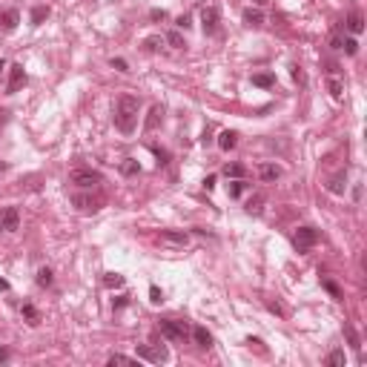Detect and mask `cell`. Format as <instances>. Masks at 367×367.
<instances>
[{
    "label": "cell",
    "instance_id": "603a6c76",
    "mask_svg": "<svg viewBox=\"0 0 367 367\" xmlns=\"http://www.w3.org/2000/svg\"><path fill=\"white\" fill-rule=\"evenodd\" d=\"M34 281H37V287H52V270L49 267H40L37 275H34Z\"/></svg>",
    "mask_w": 367,
    "mask_h": 367
},
{
    "label": "cell",
    "instance_id": "e575fe53",
    "mask_svg": "<svg viewBox=\"0 0 367 367\" xmlns=\"http://www.w3.org/2000/svg\"><path fill=\"white\" fill-rule=\"evenodd\" d=\"M341 49H344L347 55H356V52H359V43H356L353 37H347V40H341Z\"/></svg>",
    "mask_w": 367,
    "mask_h": 367
},
{
    "label": "cell",
    "instance_id": "277c9868",
    "mask_svg": "<svg viewBox=\"0 0 367 367\" xmlns=\"http://www.w3.org/2000/svg\"><path fill=\"white\" fill-rule=\"evenodd\" d=\"M100 181H103V175H100V172H92V169H78V172H72V184H78L81 189H92V186H98Z\"/></svg>",
    "mask_w": 367,
    "mask_h": 367
},
{
    "label": "cell",
    "instance_id": "484cf974",
    "mask_svg": "<svg viewBox=\"0 0 367 367\" xmlns=\"http://www.w3.org/2000/svg\"><path fill=\"white\" fill-rule=\"evenodd\" d=\"M224 175L233 178V181H235V178H244V167H241V164H227V167H224Z\"/></svg>",
    "mask_w": 367,
    "mask_h": 367
},
{
    "label": "cell",
    "instance_id": "5bb4252c",
    "mask_svg": "<svg viewBox=\"0 0 367 367\" xmlns=\"http://www.w3.org/2000/svg\"><path fill=\"white\" fill-rule=\"evenodd\" d=\"M258 175H261L264 181H278V178H281V167H275V164H261Z\"/></svg>",
    "mask_w": 367,
    "mask_h": 367
},
{
    "label": "cell",
    "instance_id": "d4e9b609",
    "mask_svg": "<svg viewBox=\"0 0 367 367\" xmlns=\"http://www.w3.org/2000/svg\"><path fill=\"white\" fill-rule=\"evenodd\" d=\"M46 17H49V6H34V9H32V23H34V26L43 23Z\"/></svg>",
    "mask_w": 367,
    "mask_h": 367
},
{
    "label": "cell",
    "instance_id": "b9f144b4",
    "mask_svg": "<svg viewBox=\"0 0 367 367\" xmlns=\"http://www.w3.org/2000/svg\"><path fill=\"white\" fill-rule=\"evenodd\" d=\"M204 186H207V189H213V186H215V175H207V178H204Z\"/></svg>",
    "mask_w": 367,
    "mask_h": 367
},
{
    "label": "cell",
    "instance_id": "8fae6325",
    "mask_svg": "<svg viewBox=\"0 0 367 367\" xmlns=\"http://www.w3.org/2000/svg\"><path fill=\"white\" fill-rule=\"evenodd\" d=\"M235 144H238V135H235L233 129H224V132L218 135V147H221L224 152H230V150H235Z\"/></svg>",
    "mask_w": 367,
    "mask_h": 367
},
{
    "label": "cell",
    "instance_id": "9a60e30c",
    "mask_svg": "<svg viewBox=\"0 0 367 367\" xmlns=\"http://www.w3.org/2000/svg\"><path fill=\"white\" fill-rule=\"evenodd\" d=\"M252 86L270 89V86H275V75H270V72H258V75H252Z\"/></svg>",
    "mask_w": 367,
    "mask_h": 367
},
{
    "label": "cell",
    "instance_id": "d590c367",
    "mask_svg": "<svg viewBox=\"0 0 367 367\" xmlns=\"http://www.w3.org/2000/svg\"><path fill=\"white\" fill-rule=\"evenodd\" d=\"M267 310H270V313H275L278 318H284V316H287V310L278 304V301H267Z\"/></svg>",
    "mask_w": 367,
    "mask_h": 367
},
{
    "label": "cell",
    "instance_id": "7bdbcfd3",
    "mask_svg": "<svg viewBox=\"0 0 367 367\" xmlns=\"http://www.w3.org/2000/svg\"><path fill=\"white\" fill-rule=\"evenodd\" d=\"M112 304H115V310H121V307H126V296H121V299H115Z\"/></svg>",
    "mask_w": 367,
    "mask_h": 367
},
{
    "label": "cell",
    "instance_id": "4fadbf2b",
    "mask_svg": "<svg viewBox=\"0 0 367 367\" xmlns=\"http://www.w3.org/2000/svg\"><path fill=\"white\" fill-rule=\"evenodd\" d=\"M17 23H20V15H17V9H9V12H3V15H0V26H3L6 32H12Z\"/></svg>",
    "mask_w": 367,
    "mask_h": 367
},
{
    "label": "cell",
    "instance_id": "836d02e7",
    "mask_svg": "<svg viewBox=\"0 0 367 367\" xmlns=\"http://www.w3.org/2000/svg\"><path fill=\"white\" fill-rule=\"evenodd\" d=\"M321 284H324V290H327V293H330L333 299H341V290H338V284H336V281H330V278H324Z\"/></svg>",
    "mask_w": 367,
    "mask_h": 367
},
{
    "label": "cell",
    "instance_id": "74e56055",
    "mask_svg": "<svg viewBox=\"0 0 367 367\" xmlns=\"http://www.w3.org/2000/svg\"><path fill=\"white\" fill-rule=\"evenodd\" d=\"M112 69H118V72H129V63L123 61V58H112Z\"/></svg>",
    "mask_w": 367,
    "mask_h": 367
},
{
    "label": "cell",
    "instance_id": "9c48e42d",
    "mask_svg": "<svg viewBox=\"0 0 367 367\" xmlns=\"http://www.w3.org/2000/svg\"><path fill=\"white\" fill-rule=\"evenodd\" d=\"M138 359H147V362H164V359H167V350H164V347H150V344H138Z\"/></svg>",
    "mask_w": 367,
    "mask_h": 367
},
{
    "label": "cell",
    "instance_id": "7c38bea8",
    "mask_svg": "<svg viewBox=\"0 0 367 367\" xmlns=\"http://www.w3.org/2000/svg\"><path fill=\"white\" fill-rule=\"evenodd\" d=\"M192 341H195L198 347H210V344H213V336H210V330H207V327H201V324H198V327H192Z\"/></svg>",
    "mask_w": 367,
    "mask_h": 367
},
{
    "label": "cell",
    "instance_id": "7dc6e473",
    "mask_svg": "<svg viewBox=\"0 0 367 367\" xmlns=\"http://www.w3.org/2000/svg\"><path fill=\"white\" fill-rule=\"evenodd\" d=\"M3 169H6V164H3V161H0V172H3Z\"/></svg>",
    "mask_w": 367,
    "mask_h": 367
},
{
    "label": "cell",
    "instance_id": "6da1fadb",
    "mask_svg": "<svg viewBox=\"0 0 367 367\" xmlns=\"http://www.w3.org/2000/svg\"><path fill=\"white\" fill-rule=\"evenodd\" d=\"M138 109H141V100L135 95H121L118 103H115V126L121 129L123 135L135 132L138 126Z\"/></svg>",
    "mask_w": 367,
    "mask_h": 367
},
{
    "label": "cell",
    "instance_id": "8d00e7d4",
    "mask_svg": "<svg viewBox=\"0 0 367 367\" xmlns=\"http://www.w3.org/2000/svg\"><path fill=\"white\" fill-rule=\"evenodd\" d=\"M150 301H152V304H161V301H164V293H161L155 284L150 287Z\"/></svg>",
    "mask_w": 367,
    "mask_h": 367
},
{
    "label": "cell",
    "instance_id": "f546056e",
    "mask_svg": "<svg viewBox=\"0 0 367 367\" xmlns=\"http://www.w3.org/2000/svg\"><path fill=\"white\" fill-rule=\"evenodd\" d=\"M244 186H247V184L241 181V178H235V181L230 184V189H227V192H230V198H241V192H244Z\"/></svg>",
    "mask_w": 367,
    "mask_h": 367
},
{
    "label": "cell",
    "instance_id": "ba28073f",
    "mask_svg": "<svg viewBox=\"0 0 367 367\" xmlns=\"http://www.w3.org/2000/svg\"><path fill=\"white\" fill-rule=\"evenodd\" d=\"M218 20H221V12L215 9V6H207L204 12H201V23H204V32L207 34H213L218 29Z\"/></svg>",
    "mask_w": 367,
    "mask_h": 367
},
{
    "label": "cell",
    "instance_id": "5b68a950",
    "mask_svg": "<svg viewBox=\"0 0 367 367\" xmlns=\"http://www.w3.org/2000/svg\"><path fill=\"white\" fill-rule=\"evenodd\" d=\"M0 227L6 233H17L20 230V213H17V207H6L0 213Z\"/></svg>",
    "mask_w": 367,
    "mask_h": 367
},
{
    "label": "cell",
    "instance_id": "3957f363",
    "mask_svg": "<svg viewBox=\"0 0 367 367\" xmlns=\"http://www.w3.org/2000/svg\"><path fill=\"white\" fill-rule=\"evenodd\" d=\"M318 241V233L313 230V227H299L296 230V235H293V244H296V250L299 252H307L310 247Z\"/></svg>",
    "mask_w": 367,
    "mask_h": 367
},
{
    "label": "cell",
    "instance_id": "f35d334b",
    "mask_svg": "<svg viewBox=\"0 0 367 367\" xmlns=\"http://www.w3.org/2000/svg\"><path fill=\"white\" fill-rule=\"evenodd\" d=\"M150 17H152V20H164V17H167V12H164V9H152V12H150Z\"/></svg>",
    "mask_w": 367,
    "mask_h": 367
},
{
    "label": "cell",
    "instance_id": "7a4b0ae2",
    "mask_svg": "<svg viewBox=\"0 0 367 367\" xmlns=\"http://www.w3.org/2000/svg\"><path fill=\"white\" fill-rule=\"evenodd\" d=\"M158 327H161V333H164V336L172 338V341H181V338H186V333H189L186 321H172V318H164Z\"/></svg>",
    "mask_w": 367,
    "mask_h": 367
},
{
    "label": "cell",
    "instance_id": "44dd1931",
    "mask_svg": "<svg viewBox=\"0 0 367 367\" xmlns=\"http://www.w3.org/2000/svg\"><path fill=\"white\" fill-rule=\"evenodd\" d=\"M126 284V278L121 273H106L103 275V287H109V290H115V287H123Z\"/></svg>",
    "mask_w": 367,
    "mask_h": 367
},
{
    "label": "cell",
    "instance_id": "1f68e13d",
    "mask_svg": "<svg viewBox=\"0 0 367 367\" xmlns=\"http://www.w3.org/2000/svg\"><path fill=\"white\" fill-rule=\"evenodd\" d=\"M164 40H167L169 46H175V49H184V37L178 34V32H169V34H167Z\"/></svg>",
    "mask_w": 367,
    "mask_h": 367
},
{
    "label": "cell",
    "instance_id": "bcb514c9",
    "mask_svg": "<svg viewBox=\"0 0 367 367\" xmlns=\"http://www.w3.org/2000/svg\"><path fill=\"white\" fill-rule=\"evenodd\" d=\"M252 3H255V6H261V3H267V0H252Z\"/></svg>",
    "mask_w": 367,
    "mask_h": 367
},
{
    "label": "cell",
    "instance_id": "4316f807",
    "mask_svg": "<svg viewBox=\"0 0 367 367\" xmlns=\"http://www.w3.org/2000/svg\"><path fill=\"white\" fill-rule=\"evenodd\" d=\"M327 365H333V367H344V365H347V356H344V350H333V353L327 356Z\"/></svg>",
    "mask_w": 367,
    "mask_h": 367
},
{
    "label": "cell",
    "instance_id": "ab89813d",
    "mask_svg": "<svg viewBox=\"0 0 367 367\" xmlns=\"http://www.w3.org/2000/svg\"><path fill=\"white\" fill-rule=\"evenodd\" d=\"M178 26H181V29H189V15H181V17H178Z\"/></svg>",
    "mask_w": 367,
    "mask_h": 367
},
{
    "label": "cell",
    "instance_id": "2e32d148",
    "mask_svg": "<svg viewBox=\"0 0 367 367\" xmlns=\"http://www.w3.org/2000/svg\"><path fill=\"white\" fill-rule=\"evenodd\" d=\"M244 23L247 26H261L264 23V15H261V9H244Z\"/></svg>",
    "mask_w": 367,
    "mask_h": 367
},
{
    "label": "cell",
    "instance_id": "ac0fdd59",
    "mask_svg": "<svg viewBox=\"0 0 367 367\" xmlns=\"http://www.w3.org/2000/svg\"><path fill=\"white\" fill-rule=\"evenodd\" d=\"M161 115H164V109H161V106H152V109H150V118H147V123H144V129H147V132L158 129V123H161Z\"/></svg>",
    "mask_w": 367,
    "mask_h": 367
},
{
    "label": "cell",
    "instance_id": "ee69618b",
    "mask_svg": "<svg viewBox=\"0 0 367 367\" xmlns=\"http://www.w3.org/2000/svg\"><path fill=\"white\" fill-rule=\"evenodd\" d=\"M6 359H9V350H6V347H0V362H6Z\"/></svg>",
    "mask_w": 367,
    "mask_h": 367
},
{
    "label": "cell",
    "instance_id": "f6af8a7d",
    "mask_svg": "<svg viewBox=\"0 0 367 367\" xmlns=\"http://www.w3.org/2000/svg\"><path fill=\"white\" fill-rule=\"evenodd\" d=\"M0 290H9V281L6 278H0Z\"/></svg>",
    "mask_w": 367,
    "mask_h": 367
},
{
    "label": "cell",
    "instance_id": "d6986e66",
    "mask_svg": "<svg viewBox=\"0 0 367 367\" xmlns=\"http://www.w3.org/2000/svg\"><path fill=\"white\" fill-rule=\"evenodd\" d=\"M344 186H347V178H344V175H336V178L327 181V192H333V195H344Z\"/></svg>",
    "mask_w": 367,
    "mask_h": 367
},
{
    "label": "cell",
    "instance_id": "f1b7e54d",
    "mask_svg": "<svg viewBox=\"0 0 367 367\" xmlns=\"http://www.w3.org/2000/svg\"><path fill=\"white\" fill-rule=\"evenodd\" d=\"M161 46H164V37H158V34H152V37L144 40V49H147V52H158Z\"/></svg>",
    "mask_w": 367,
    "mask_h": 367
},
{
    "label": "cell",
    "instance_id": "83f0119b",
    "mask_svg": "<svg viewBox=\"0 0 367 367\" xmlns=\"http://www.w3.org/2000/svg\"><path fill=\"white\" fill-rule=\"evenodd\" d=\"M327 89H330V95H333L336 100H341V92H344V86H341V81H338V78H327Z\"/></svg>",
    "mask_w": 367,
    "mask_h": 367
},
{
    "label": "cell",
    "instance_id": "cb8c5ba5",
    "mask_svg": "<svg viewBox=\"0 0 367 367\" xmlns=\"http://www.w3.org/2000/svg\"><path fill=\"white\" fill-rule=\"evenodd\" d=\"M344 336H347V341H350L353 350H362V338H359V333H356L350 324H344Z\"/></svg>",
    "mask_w": 367,
    "mask_h": 367
},
{
    "label": "cell",
    "instance_id": "d6a6232c",
    "mask_svg": "<svg viewBox=\"0 0 367 367\" xmlns=\"http://www.w3.org/2000/svg\"><path fill=\"white\" fill-rule=\"evenodd\" d=\"M109 365H135V359H129V356H123V353H112V356H109Z\"/></svg>",
    "mask_w": 367,
    "mask_h": 367
},
{
    "label": "cell",
    "instance_id": "60d3db41",
    "mask_svg": "<svg viewBox=\"0 0 367 367\" xmlns=\"http://www.w3.org/2000/svg\"><path fill=\"white\" fill-rule=\"evenodd\" d=\"M293 81H299V83H304V75H301V69H299V66L293 69Z\"/></svg>",
    "mask_w": 367,
    "mask_h": 367
},
{
    "label": "cell",
    "instance_id": "30bf717a",
    "mask_svg": "<svg viewBox=\"0 0 367 367\" xmlns=\"http://www.w3.org/2000/svg\"><path fill=\"white\" fill-rule=\"evenodd\" d=\"M72 204H75L78 210H83V213H95V210H100V201L92 198V195H75Z\"/></svg>",
    "mask_w": 367,
    "mask_h": 367
},
{
    "label": "cell",
    "instance_id": "c3c4849f",
    "mask_svg": "<svg viewBox=\"0 0 367 367\" xmlns=\"http://www.w3.org/2000/svg\"><path fill=\"white\" fill-rule=\"evenodd\" d=\"M3 69H6V63H3V61H0V72H3Z\"/></svg>",
    "mask_w": 367,
    "mask_h": 367
},
{
    "label": "cell",
    "instance_id": "681fc988",
    "mask_svg": "<svg viewBox=\"0 0 367 367\" xmlns=\"http://www.w3.org/2000/svg\"><path fill=\"white\" fill-rule=\"evenodd\" d=\"M0 230H3V227H0Z\"/></svg>",
    "mask_w": 367,
    "mask_h": 367
},
{
    "label": "cell",
    "instance_id": "4dcf8cb0",
    "mask_svg": "<svg viewBox=\"0 0 367 367\" xmlns=\"http://www.w3.org/2000/svg\"><path fill=\"white\" fill-rule=\"evenodd\" d=\"M23 316L29 318V324H37V321H40V313H37L32 304H23Z\"/></svg>",
    "mask_w": 367,
    "mask_h": 367
},
{
    "label": "cell",
    "instance_id": "e0dca14e",
    "mask_svg": "<svg viewBox=\"0 0 367 367\" xmlns=\"http://www.w3.org/2000/svg\"><path fill=\"white\" fill-rule=\"evenodd\" d=\"M347 29L353 32V34H362V32H365V17H362L359 12H353V15L347 17Z\"/></svg>",
    "mask_w": 367,
    "mask_h": 367
},
{
    "label": "cell",
    "instance_id": "52a82bcc",
    "mask_svg": "<svg viewBox=\"0 0 367 367\" xmlns=\"http://www.w3.org/2000/svg\"><path fill=\"white\" fill-rule=\"evenodd\" d=\"M23 83H26V72H23V66H20V63L9 66V86H6V92L12 95V92H17V89H20Z\"/></svg>",
    "mask_w": 367,
    "mask_h": 367
},
{
    "label": "cell",
    "instance_id": "8992f818",
    "mask_svg": "<svg viewBox=\"0 0 367 367\" xmlns=\"http://www.w3.org/2000/svg\"><path fill=\"white\" fill-rule=\"evenodd\" d=\"M158 238H161V244H169V247H186L189 244V235H186L184 230H164Z\"/></svg>",
    "mask_w": 367,
    "mask_h": 367
},
{
    "label": "cell",
    "instance_id": "7402d4cb",
    "mask_svg": "<svg viewBox=\"0 0 367 367\" xmlns=\"http://www.w3.org/2000/svg\"><path fill=\"white\" fill-rule=\"evenodd\" d=\"M264 210V195H252L250 201H247V213L250 215H261Z\"/></svg>",
    "mask_w": 367,
    "mask_h": 367
},
{
    "label": "cell",
    "instance_id": "ffe728a7",
    "mask_svg": "<svg viewBox=\"0 0 367 367\" xmlns=\"http://www.w3.org/2000/svg\"><path fill=\"white\" fill-rule=\"evenodd\" d=\"M121 172L126 175V178H132V175H138V172H141V164H138L135 158H126V161L121 164Z\"/></svg>",
    "mask_w": 367,
    "mask_h": 367
}]
</instances>
